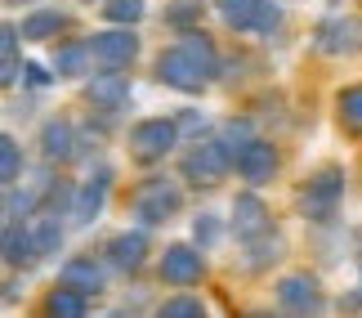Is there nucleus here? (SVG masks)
Returning a JSON list of instances; mask_svg holds the SVG:
<instances>
[{
	"instance_id": "f257e3e1",
	"label": "nucleus",
	"mask_w": 362,
	"mask_h": 318,
	"mask_svg": "<svg viewBox=\"0 0 362 318\" xmlns=\"http://www.w3.org/2000/svg\"><path fill=\"white\" fill-rule=\"evenodd\" d=\"M340 198H344V171L340 166H322V171L300 188V215L322 225V220H331L340 211Z\"/></svg>"
},
{
	"instance_id": "f03ea898",
	"label": "nucleus",
	"mask_w": 362,
	"mask_h": 318,
	"mask_svg": "<svg viewBox=\"0 0 362 318\" xmlns=\"http://www.w3.org/2000/svg\"><path fill=\"white\" fill-rule=\"evenodd\" d=\"M228 166H238L228 153V144L224 140H197L184 153V179H192V184H219V179L228 175Z\"/></svg>"
},
{
	"instance_id": "7ed1b4c3",
	"label": "nucleus",
	"mask_w": 362,
	"mask_h": 318,
	"mask_svg": "<svg viewBox=\"0 0 362 318\" xmlns=\"http://www.w3.org/2000/svg\"><path fill=\"white\" fill-rule=\"evenodd\" d=\"M157 76H161L170 90H184V94H202L206 86H211V72H206V67L192 59L184 45L161 50V59H157Z\"/></svg>"
},
{
	"instance_id": "20e7f679",
	"label": "nucleus",
	"mask_w": 362,
	"mask_h": 318,
	"mask_svg": "<svg viewBox=\"0 0 362 318\" xmlns=\"http://www.w3.org/2000/svg\"><path fill=\"white\" fill-rule=\"evenodd\" d=\"M179 206H184V193H179L175 179H148L134 193V215L144 225H165V220L179 215Z\"/></svg>"
},
{
	"instance_id": "39448f33",
	"label": "nucleus",
	"mask_w": 362,
	"mask_h": 318,
	"mask_svg": "<svg viewBox=\"0 0 362 318\" xmlns=\"http://www.w3.org/2000/svg\"><path fill=\"white\" fill-rule=\"evenodd\" d=\"M175 144H179V121L170 117H148L130 130V153L139 161H161Z\"/></svg>"
},
{
	"instance_id": "423d86ee",
	"label": "nucleus",
	"mask_w": 362,
	"mask_h": 318,
	"mask_svg": "<svg viewBox=\"0 0 362 318\" xmlns=\"http://www.w3.org/2000/svg\"><path fill=\"white\" fill-rule=\"evenodd\" d=\"M277 305L291 310V314H317L327 300H322L317 278H309V273H286V278H277Z\"/></svg>"
},
{
	"instance_id": "0eeeda50",
	"label": "nucleus",
	"mask_w": 362,
	"mask_h": 318,
	"mask_svg": "<svg viewBox=\"0 0 362 318\" xmlns=\"http://www.w3.org/2000/svg\"><path fill=\"white\" fill-rule=\"evenodd\" d=\"M90 50H94V59L107 63V67H130L139 59V36L130 32V27L112 23L107 32H99V36L90 40Z\"/></svg>"
},
{
	"instance_id": "6e6552de",
	"label": "nucleus",
	"mask_w": 362,
	"mask_h": 318,
	"mask_svg": "<svg viewBox=\"0 0 362 318\" xmlns=\"http://www.w3.org/2000/svg\"><path fill=\"white\" fill-rule=\"evenodd\" d=\"M107 188H112V171L107 166H99L86 184H81V193H76V202H72V225H94V220L103 215V202H107Z\"/></svg>"
},
{
	"instance_id": "1a4fd4ad",
	"label": "nucleus",
	"mask_w": 362,
	"mask_h": 318,
	"mask_svg": "<svg viewBox=\"0 0 362 318\" xmlns=\"http://www.w3.org/2000/svg\"><path fill=\"white\" fill-rule=\"evenodd\" d=\"M86 99H90V108H99V113H121V108L130 103V76H125L121 67L99 72L86 86Z\"/></svg>"
},
{
	"instance_id": "9d476101",
	"label": "nucleus",
	"mask_w": 362,
	"mask_h": 318,
	"mask_svg": "<svg viewBox=\"0 0 362 318\" xmlns=\"http://www.w3.org/2000/svg\"><path fill=\"white\" fill-rule=\"evenodd\" d=\"M161 278L170 283V287H192V283L202 278V251H197V246H188V242L165 246V256H161Z\"/></svg>"
},
{
	"instance_id": "9b49d317",
	"label": "nucleus",
	"mask_w": 362,
	"mask_h": 318,
	"mask_svg": "<svg viewBox=\"0 0 362 318\" xmlns=\"http://www.w3.org/2000/svg\"><path fill=\"white\" fill-rule=\"evenodd\" d=\"M238 175L246 184H269L277 175V148L269 140H250L242 153H238Z\"/></svg>"
},
{
	"instance_id": "f8f14e48",
	"label": "nucleus",
	"mask_w": 362,
	"mask_h": 318,
	"mask_svg": "<svg viewBox=\"0 0 362 318\" xmlns=\"http://www.w3.org/2000/svg\"><path fill=\"white\" fill-rule=\"evenodd\" d=\"M269 206H264L255 193H242L238 202H233V233H238L242 242H255V238H264L269 233Z\"/></svg>"
},
{
	"instance_id": "ddd939ff",
	"label": "nucleus",
	"mask_w": 362,
	"mask_h": 318,
	"mask_svg": "<svg viewBox=\"0 0 362 318\" xmlns=\"http://www.w3.org/2000/svg\"><path fill=\"white\" fill-rule=\"evenodd\" d=\"M40 153H45V161H72L76 157V130H72V121L49 117L45 126H40Z\"/></svg>"
},
{
	"instance_id": "4468645a",
	"label": "nucleus",
	"mask_w": 362,
	"mask_h": 318,
	"mask_svg": "<svg viewBox=\"0 0 362 318\" xmlns=\"http://www.w3.org/2000/svg\"><path fill=\"white\" fill-rule=\"evenodd\" d=\"M0 251H5V265L18 269V265H32L36 256V242H32V229L23 220H5V238H0Z\"/></svg>"
},
{
	"instance_id": "2eb2a0df",
	"label": "nucleus",
	"mask_w": 362,
	"mask_h": 318,
	"mask_svg": "<svg viewBox=\"0 0 362 318\" xmlns=\"http://www.w3.org/2000/svg\"><path fill=\"white\" fill-rule=\"evenodd\" d=\"M107 260L121 269V273H134L139 265L148 260V233H117L112 242H107Z\"/></svg>"
},
{
	"instance_id": "dca6fc26",
	"label": "nucleus",
	"mask_w": 362,
	"mask_h": 318,
	"mask_svg": "<svg viewBox=\"0 0 362 318\" xmlns=\"http://www.w3.org/2000/svg\"><path fill=\"white\" fill-rule=\"evenodd\" d=\"M59 283L76 287V292H86V296H99V292H103V269L94 265L90 256H76V260H67V265H63Z\"/></svg>"
},
{
	"instance_id": "f3484780",
	"label": "nucleus",
	"mask_w": 362,
	"mask_h": 318,
	"mask_svg": "<svg viewBox=\"0 0 362 318\" xmlns=\"http://www.w3.org/2000/svg\"><path fill=\"white\" fill-rule=\"evenodd\" d=\"M86 292H76V287H67V283H59L54 292L45 296V314H59V318H86Z\"/></svg>"
},
{
	"instance_id": "a211bd4d",
	"label": "nucleus",
	"mask_w": 362,
	"mask_h": 318,
	"mask_svg": "<svg viewBox=\"0 0 362 318\" xmlns=\"http://www.w3.org/2000/svg\"><path fill=\"white\" fill-rule=\"evenodd\" d=\"M67 27V13H59V9H36V13H27L23 18V40H49V36H59Z\"/></svg>"
},
{
	"instance_id": "6ab92c4d",
	"label": "nucleus",
	"mask_w": 362,
	"mask_h": 318,
	"mask_svg": "<svg viewBox=\"0 0 362 318\" xmlns=\"http://www.w3.org/2000/svg\"><path fill=\"white\" fill-rule=\"evenodd\" d=\"M317 50L322 54H349L354 50V23L349 18H327L317 27Z\"/></svg>"
},
{
	"instance_id": "aec40b11",
	"label": "nucleus",
	"mask_w": 362,
	"mask_h": 318,
	"mask_svg": "<svg viewBox=\"0 0 362 318\" xmlns=\"http://www.w3.org/2000/svg\"><path fill=\"white\" fill-rule=\"evenodd\" d=\"M18 27L13 23H5L0 27V81H5V86H13V81H18V72L27 63H18Z\"/></svg>"
},
{
	"instance_id": "412c9836",
	"label": "nucleus",
	"mask_w": 362,
	"mask_h": 318,
	"mask_svg": "<svg viewBox=\"0 0 362 318\" xmlns=\"http://www.w3.org/2000/svg\"><path fill=\"white\" fill-rule=\"evenodd\" d=\"M219 18H224L233 32H255V18H259V0H215Z\"/></svg>"
},
{
	"instance_id": "4be33fe9",
	"label": "nucleus",
	"mask_w": 362,
	"mask_h": 318,
	"mask_svg": "<svg viewBox=\"0 0 362 318\" xmlns=\"http://www.w3.org/2000/svg\"><path fill=\"white\" fill-rule=\"evenodd\" d=\"M90 45H63V50H54V72L59 76H86V67H90Z\"/></svg>"
},
{
	"instance_id": "5701e85b",
	"label": "nucleus",
	"mask_w": 362,
	"mask_h": 318,
	"mask_svg": "<svg viewBox=\"0 0 362 318\" xmlns=\"http://www.w3.org/2000/svg\"><path fill=\"white\" fill-rule=\"evenodd\" d=\"M336 113H340V126L358 135L362 130V86H349V90H340V99H336Z\"/></svg>"
},
{
	"instance_id": "b1692460",
	"label": "nucleus",
	"mask_w": 362,
	"mask_h": 318,
	"mask_svg": "<svg viewBox=\"0 0 362 318\" xmlns=\"http://www.w3.org/2000/svg\"><path fill=\"white\" fill-rule=\"evenodd\" d=\"M32 242H36V256H54L63 246V225L59 215H40V225L32 229Z\"/></svg>"
},
{
	"instance_id": "393cba45",
	"label": "nucleus",
	"mask_w": 362,
	"mask_h": 318,
	"mask_svg": "<svg viewBox=\"0 0 362 318\" xmlns=\"http://www.w3.org/2000/svg\"><path fill=\"white\" fill-rule=\"evenodd\" d=\"M144 13H148V0H103V18H107V23L134 27Z\"/></svg>"
},
{
	"instance_id": "a878e982",
	"label": "nucleus",
	"mask_w": 362,
	"mask_h": 318,
	"mask_svg": "<svg viewBox=\"0 0 362 318\" xmlns=\"http://www.w3.org/2000/svg\"><path fill=\"white\" fill-rule=\"evenodd\" d=\"M0 179H5V184H18L23 179V153H18V140H13V135H0Z\"/></svg>"
},
{
	"instance_id": "bb28decb",
	"label": "nucleus",
	"mask_w": 362,
	"mask_h": 318,
	"mask_svg": "<svg viewBox=\"0 0 362 318\" xmlns=\"http://www.w3.org/2000/svg\"><path fill=\"white\" fill-rule=\"evenodd\" d=\"M184 50H188V54H192V59H197L211 76L219 72V54H215L211 40H206V32H184Z\"/></svg>"
},
{
	"instance_id": "cd10ccee",
	"label": "nucleus",
	"mask_w": 362,
	"mask_h": 318,
	"mask_svg": "<svg viewBox=\"0 0 362 318\" xmlns=\"http://www.w3.org/2000/svg\"><path fill=\"white\" fill-rule=\"evenodd\" d=\"M202 314H206V305L197 296H175L161 305V318H202Z\"/></svg>"
},
{
	"instance_id": "c85d7f7f",
	"label": "nucleus",
	"mask_w": 362,
	"mask_h": 318,
	"mask_svg": "<svg viewBox=\"0 0 362 318\" xmlns=\"http://www.w3.org/2000/svg\"><path fill=\"white\" fill-rule=\"evenodd\" d=\"M219 140L228 144L233 161H238V153H242V148H246L250 140H255V135H250V126H246V121H228V126H224V135H219Z\"/></svg>"
},
{
	"instance_id": "c756f323",
	"label": "nucleus",
	"mask_w": 362,
	"mask_h": 318,
	"mask_svg": "<svg viewBox=\"0 0 362 318\" xmlns=\"http://www.w3.org/2000/svg\"><path fill=\"white\" fill-rule=\"evenodd\" d=\"M192 238H197L202 246H215V238H219V220H215V215H197V225H192Z\"/></svg>"
},
{
	"instance_id": "7c9ffc66",
	"label": "nucleus",
	"mask_w": 362,
	"mask_h": 318,
	"mask_svg": "<svg viewBox=\"0 0 362 318\" xmlns=\"http://www.w3.org/2000/svg\"><path fill=\"white\" fill-rule=\"evenodd\" d=\"M277 23H282V9H277L273 0H259V18H255V32H264V36H269Z\"/></svg>"
},
{
	"instance_id": "2f4dec72",
	"label": "nucleus",
	"mask_w": 362,
	"mask_h": 318,
	"mask_svg": "<svg viewBox=\"0 0 362 318\" xmlns=\"http://www.w3.org/2000/svg\"><path fill=\"white\" fill-rule=\"evenodd\" d=\"M197 9H202V0H179V5H175L170 13H165V23H188Z\"/></svg>"
},
{
	"instance_id": "473e14b6",
	"label": "nucleus",
	"mask_w": 362,
	"mask_h": 318,
	"mask_svg": "<svg viewBox=\"0 0 362 318\" xmlns=\"http://www.w3.org/2000/svg\"><path fill=\"white\" fill-rule=\"evenodd\" d=\"M23 76H27V86H36V90H40V86H49V81H54V76H49V72H45L40 63H27V67H23Z\"/></svg>"
},
{
	"instance_id": "72a5a7b5",
	"label": "nucleus",
	"mask_w": 362,
	"mask_h": 318,
	"mask_svg": "<svg viewBox=\"0 0 362 318\" xmlns=\"http://www.w3.org/2000/svg\"><path fill=\"white\" fill-rule=\"evenodd\" d=\"M9 5H23V0H9ZM27 5H36V0H27Z\"/></svg>"
}]
</instances>
